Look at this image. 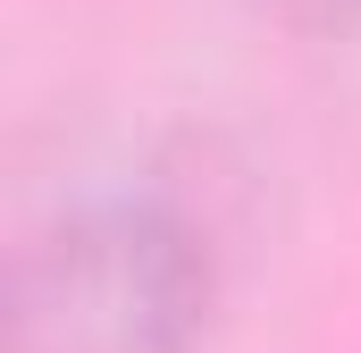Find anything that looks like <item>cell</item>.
I'll return each instance as SVG.
<instances>
[{"label": "cell", "mask_w": 361, "mask_h": 353, "mask_svg": "<svg viewBox=\"0 0 361 353\" xmlns=\"http://www.w3.org/2000/svg\"><path fill=\"white\" fill-rule=\"evenodd\" d=\"M210 311L219 253L152 193L76 202L8 261V353H202Z\"/></svg>", "instance_id": "cell-1"}]
</instances>
